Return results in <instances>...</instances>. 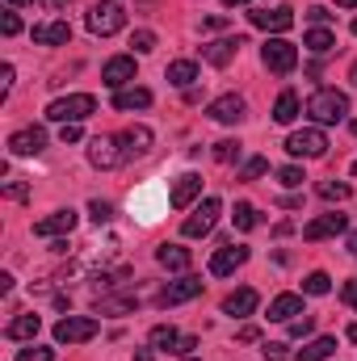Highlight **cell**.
I'll return each instance as SVG.
<instances>
[{"instance_id":"obj_1","label":"cell","mask_w":357,"mask_h":361,"mask_svg":"<svg viewBox=\"0 0 357 361\" xmlns=\"http://www.w3.org/2000/svg\"><path fill=\"white\" fill-rule=\"evenodd\" d=\"M345 114H349V97L341 89H315L307 97V118L315 126H337L345 122Z\"/></svg>"},{"instance_id":"obj_2","label":"cell","mask_w":357,"mask_h":361,"mask_svg":"<svg viewBox=\"0 0 357 361\" xmlns=\"http://www.w3.org/2000/svg\"><path fill=\"white\" fill-rule=\"evenodd\" d=\"M89 114H97V97H89V92H68V97L47 105L51 122H85Z\"/></svg>"},{"instance_id":"obj_3","label":"cell","mask_w":357,"mask_h":361,"mask_svg":"<svg viewBox=\"0 0 357 361\" xmlns=\"http://www.w3.org/2000/svg\"><path fill=\"white\" fill-rule=\"evenodd\" d=\"M85 21H89V34H97V38H109V34H118V30L126 25V8H122L118 0H105V4H92Z\"/></svg>"},{"instance_id":"obj_4","label":"cell","mask_w":357,"mask_h":361,"mask_svg":"<svg viewBox=\"0 0 357 361\" xmlns=\"http://www.w3.org/2000/svg\"><path fill=\"white\" fill-rule=\"evenodd\" d=\"M261 63H265L269 72H277V76H290L298 68V47L286 42V38H269L265 47H261Z\"/></svg>"},{"instance_id":"obj_5","label":"cell","mask_w":357,"mask_h":361,"mask_svg":"<svg viewBox=\"0 0 357 361\" xmlns=\"http://www.w3.org/2000/svg\"><path fill=\"white\" fill-rule=\"evenodd\" d=\"M219 210H223V206H219V197H206V202H202V206H193V214L181 223V235H185V240H202V235H210V231H214V223H219Z\"/></svg>"},{"instance_id":"obj_6","label":"cell","mask_w":357,"mask_h":361,"mask_svg":"<svg viewBox=\"0 0 357 361\" xmlns=\"http://www.w3.org/2000/svg\"><path fill=\"white\" fill-rule=\"evenodd\" d=\"M286 152H290V156H303V160H320V156L328 152V135H324L320 126L294 130V135L286 139Z\"/></svg>"},{"instance_id":"obj_7","label":"cell","mask_w":357,"mask_h":361,"mask_svg":"<svg viewBox=\"0 0 357 361\" xmlns=\"http://www.w3.org/2000/svg\"><path fill=\"white\" fill-rule=\"evenodd\" d=\"M97 319L92 315H63L59 324H55V341L59 345H85V341H92L97 336Z\"/></svg>"},{"instance_id":"obj_8","label":"cell","mask_w":357,"mask_h":361,"mask_svg":"<svg viewBox=\"0 0 357 361\" xmlns=\"http://www.w3.org/2000/svg\"><path fill=\"white\" fill-rule=\"evenodd\" d=\"M101 85L114 92H122L126 85H135V55H114L105 68H101Z\"/></svg>"},{"instance_id":"obj_9","label":"cell","mask_w":357,"mask_h":361,"mask_svg":"<svg viewBox=\"0 0 357 361\" xmlns=\"http://www.w3.org/2000/svg\"><path fill=\"white\" fill-rule=\"evenodd\" d=\"M345 227H349V219H345V214H337V210H328V214H320V219H311V223L303 227V240H307V244H320V240L341 235Z\"/></svg>"},{"instance_id":"obj_10","label":"cell","mask_w":357,"mask_h":361,"mask_svg":"<svg viewBox=\"0 0 357 361\" xmlns=\"http://www.w3.org/2000/svg\"><path fill=\"white\" fill-rule=\"evenodd\" d=\"M214 122H223V126H231V122H240L244 114H248V101L240 97V92H223V97H214L210 101V109H206Z\"/></svg>"},{"instance_id":"obj_11","label":"cell","mask_w":357,"mask_h":361,"mask_svg":"<svg viewBox=\"0 0 357 361\" xmlns=\"http://www.w3.org/2000/svg\"><path fill=\"white\" fill-rule=\"evenodd\" d=\"M152 143H156V135H152L147 126H126V130L118 135L122 160H139V156H147V152H152Z\"/></svg>"},{"instance_id":"obj_12","label":"cell","mask_w":357,"mask_h":361,"mask_svg":"<svg viewBox=\"0 0 357 361\" xmlns=\"http://www.w3.org/2000/svg\"><path fill=\"white\" fill-rule=\"evenodd\" d=\"M198 294H202V277L185 273V277L169 281V286L160 290V307H181V302H189V298H198Z\"/></svg>"},{"instance_id":"obj_13","label":"cell","mask_w":357,"mask_h":361,"mask_svg":"<svg viewBox=\"0 0 357 361\" xmlns=\"http://www.w3.org/2000/svg\"><path fill=\"white\" fill-rule=\"evenodd\" d=\"M76 223H80L76 210H55V214H47V219L34 223V235H42V240H51V235H72Z\"/></svg>"},{"instance_id":"obj_14","label":"cell","mask_w":357,"mask_h":361,"mask_svg":"<svg viewBox=\"0 0 357 361\" xmlns=\"http://www.w3.org/2000/svg\"><path fill=\"white\" fill-rule=\"evenodd\" d=\"M248 17H253V25L265 30V34H286V30L294 25V8H286V4H277V8H257V13H248Z\"/></svg>"},{"instance_id":"obj_15","label":"cell","mask_w":357,"mask_h":361,"mask_svg":"<svg viewBox=\"0 0 357 361\" xmlns=\"http://www.w3.org/2000/svg\"><path fill=\"white\" fill-rule=\"evenodd\" d=\"M47 147V130L42 126H25V130H13L8 135V152L13 156H38Z\"/></svg>"},{"instance_id":"obj_16","label":"cell","mask_w":357,"mask_h":361,"mask_svg":"<svg viewBox=\"0 0 357 361\" xmlns=\"http://www.w3.org/2000/svg\"><path fill=\"white\" fill-rule=\"evenodd\" d=\"M89 160H92V169H105V173H109V169H118V164H126V160H122L118 139H101V135L89 143Z\"/></svg>"},{"instance_id":"obj_17","label":"cell","mask_w":357,"mask_h":361,"mask_svg":"<svg viewBox=\"0 0 357 361\" xmlns=\"http://www.w3.org/2000/svg\"><path fill=\"white\" fill-rule=\"evenodd\" d=\"M240 47H248L240 34L236 38H219V42H210V47H202V59L210 63V68H227L236 55H240Z\"/></svg>"},{"instance_id":"obj_18","label":"cell","mask_w":357,"mask_h":361,"mask_svg":"<svg viewBox=\"0 0 357 361\" xmlns=\"http://www.w3.org/2000/svg\"><path fill=\"white\" fill-rule=\"evenodd\" d=\"M257 302H261V294H257L253 286H240V290H231V294L223 298V315L244 319V315H253V311H257Z\"/></svg>"},{"instance_id":"obj_19","label":"cell","mask_w":357,"mask_h":361,"mask_svg":"<svg viewBox=\"0 0 357 361\" xmlns=\"http://www.w3.org/2000/svg\"><path fill=\"white\" fill-rule=\"evenodd\" d=\"M244 261H248V248H240V244H223V248L210 257V273H214V277H227V273L240 269Z\"/></svg>"},{"instance_id":"obj_20","label":"cell","mask_w":357,"mask_h":361,"mask_svg":"<svg viewBox=\"0 0 357 361\" xmlns=\"http://www.w3.org/2000/svg\"><path fill=\"white\" fill-rule=\"evenodd\" d=\"M34 42L38 47H68L72 42V25L68 21H42V25H34Z\"/></svg>"},{"instance_id":"obj_21","label":"cell","mask_w":357,"mask_h":361,"mask_svg":"<svg viewBox=\"0 0 357 361\" xmlns=\"http://www.w3.org/2000/svg\"><path fill=\"white\" fill-rule=\"evenodd\" d=\"M198 197H202V177H198V173H185V177L173 185V193H169L173 210H185V206H193Z\"/></svg>"},{"instance_id":"obj_22","label":"cell","mask_w":357,"mask_h":361,"mask_svg":"<svg viewBox=\"0 0 357 361\" xmlns=\"http://www.w3.org/2000/svg\"><path fill=\"white\" fill-rule=\"evenodd\" d=\"M303 315V294H277L273 302H269V319L273 324H290V319H298Z\"/></svg>"},{"instance_id":"obj_23","label":"cell","mask_w":357,"mask_h":361,"mask_svg":"<svg viewBox=\"0 0 357 361\" xmlns=\"http://www.w3.org/2000/svg\"><path fill=\"white\" fill-rule=\"evenodd\" d=\"M156 261H160L164 269H173V273H185L189 265H193V252L181 248V244H160V248H156Z\"/></svg>"},{"instance_id":"obj_24","label":"cell","mask_w":357,"mask_h":361,"mask_svg":"<svg viewBox=\"0 0 357 361\" xmlns=\"http://www.w3.org/2000/svg\"><path fill=\"white\" fill-rule=\"evenodd\" d=\"M332 353H337V336H315L294 353V361H328Z\"/></svg>"},{"instance_id":"obj_25","label":"cell","mask_w":357,"mask_h":361,"mask_svg":"<svg viewBox=\"0 0 357 361\" xmlns=\"http://www.w3.org/2000/svg\"><path fill=\"white\" fill-rule=\"evenodd\" d=\"M303 47H307L311 55H328V51L337 47V34H332L328 25H311V30L303 34Z\"/></svg>"},{"instance_id":"obj_26","label":"cell","mask_w":357,"mask_h":361,"mask_svg":"<svg viewBox=\"0 0 357 361\" xmlns=\"http://www.w3.org/2000/svg\"><path fill=\"white\" fill-rule=\"evenodd\" d=\"M38 328H42V319H38V315H17V319L4 328V336H8V341H34V336H38Z\"/></svg>"},{"instance_id":"obj_27","label":"cell","mask_w":357,"mask_h":361,"mask_svg":"<svg viewBox=\"0 0 357 361\" xmlns=\"http://www.w3.org/2000/svg\"><path fill=\"white\" fill-rule=\"evenodd\" d=\"M147 341H152V349H160V353H177V345H181V332L173 328V324H156Z\"/></svg>"},{"instance_id":"obj_28","label":"cell","mask_w":357,"mask_h":361,"mask_svg":"<svg viewBox=\"0 0 357 361\" xmlns=\"http://www.w3.org/2000/svg\"><path fill=\"white\" fill-rule=\"evenodd\" d=\"M152 105V92L147 89H122V92H114V109H147Z\"/></svg>"},{"instance_id":"obj_29","label":"cell","mask_w":357,"mask_h":361,"mask_svg":"<svg viewBox=\"0 0 357 361\" xmlns=\"http://www.w3.org/2000/svg\"><path fill=\"white\" fill-rule=\"evenodd\" d=\"M294 118H298V92L286 89L277 97V105H273V122H277V126H290Z\"/></svg>"},{"instance_id":"obj_30","label":"cell","mask_w":357,"mask_h":361,"mask_svg":"<svg viewBox=\"0 0 357 361\" xmlns=\"http://www.w3.org/2000/svg\"><path fill=\"white\" fill-rule=\"evenodd\" d=\"M193 80H198V63H193V59H177V63H169V85L189 89Z\"/></svg>"},{"instance_id":"obj_31","label":"cell","mask_w":357,"mask_h":361,"mask_svg":"<svg viewBox=\"0 0 357 361\" xmlns=\"http://www.w3.org/2000/svg\"><path fill=\"white\" fill-rule=\"evenodd\" d=\"M231 219H236L240 231H253V227L261 223V210H257L253 202H236V214H231Z\"/></svg>"},{"instance_id":"obj_32","label":"cell","mask_w":357,"mask_h":361,"mask_svg":"<svg viewBox=\"0 0 357 361\" xmlns=\"http://www.w3.org/2000/svg\"><path fill=\"white\" fill-rule=\"evenodd\" d=\"M135 307H139V298H135V294H126V298H101V307H97V311H101V315H131Z\"/></svg>"},{"instance_id":"obj_33","label":"cell","mask_w":357,"mask_h":361,"mask_svg":"<svg viewBox=\"0 0 357 361\" xmlns=\"http://www.w3.org/2000/svg\"><path fill=\"white\" fill-rule=\"evenodd\" d=\"M328 290H332V277L324 269H315V273L303 277V294H328Z\"/></svg>"},{"instance_id":"obj_34","label":"cell","mask_w":357,"mask_h":361,"mask_svg":"<svg viewBox=\"0 0 357 361\" xmlns=\"http://www.w3.org/2000/svg\"><path fill=\"white\" fill-rule=\"evenodd\" d=\"M214 164H231V160H240V139H223V143H214Z\"/></svg>"},{"instance_id":"obj_35","label":"cell","mask_w":357,"mask_h":361,"mask_svg":"<svg viewBox=\"0 0 357 361\" xmlns=\"http://www.w3.org/2000/svg\"><path fill=\"white\" fill-rule=\"evenodd\" d=\"M315 193H320V197H328V202H345L353 189H349V185H341V180H320V185H315Z\"/></svg>"},{"instance_id":"obj_36","label":"cell","mask_w":357,"mask_h":361,"mask_svg":"<svg viewBox=\"0 0 357 361\" xmlns=\"http://www.w3.org/2000/svg\"><path fill=\"white\" fill-rule=\"evenodd\" d=\"M265 173H269V160L265 156H253V160H244V169H240L236 180H257V177H265Z\"/></svg>"},{"instance_id":"obj_37","label":"cell","mask_w":357,"mask_h":361,"mask_svg":"<svg viewBox=\"0 0 357 361\" xmlns=\"http://www.w3.org/2000/svg\"><path fill=\"white\" fill-rule=\"evenodd\" d=\"M131 47H135L139 55H147V51H156V34H152V30H135V38H131Z\"/></svg>"},{"instance_id":"obj_38","label":"cell","mask_w":357,"mask_h":361,"mask_svg":"<svg viewBox=\"0 0 357 361\" xmlns=\"http://www.w3.org/2000/svg\"><path fill=\"white\" fill-rule=\"evenodd\" d=\"M277 180H282V185H286V189H294V185H303V169H298V164H286V169H277Z\"/></svg>"},{"instance_id":"obj_39","label":"cell","mask_w":357,"mask_h":361,"mask_svg":"<svg viewBox=\"0 0 357 361\" xmlns=\"http://www.w3.org/2000/svg\"><path fill=\"white\" fill-rule=\"evenodd\" d=\"M89 214H92V223H109V219H114V206L97 197V202H89Z\"/></svg>"},{"instance_id":"obj_40","label":"cell","mask_w":357,"mask_h":361,"mask_svg":"<svg viewBox=\"0 0 357 361\" xmlns=\"http://www.w3.org/2000/svg\"><path fill=\"white\" fill-rule=\"evenodd\" d=\"M17 361H55V353H51V349L30 345V349H21V353H17Z\"/></svg>"},{"instance_id":"obj_41","label":"cell","mask_w":357,"mask_h":361,"mask_svg":"<svg viewBox=\"0 0 357 361\" xmlns=\"http://www.w3.org/2000/svg\"><path fill=\"white\" fill-rule=\"evenodd\" d=\"M0 30H4V38L21 34V17H17V13H4V17H0Z\"/></svg>"},{"instance_id":"obj_42","label":"cell","mask_w":357,"mask_h":361,"mask_svg":"<svg viewBox=\"0 0 357 361\" xmlns=\"http://www.w3.org/2000/svg\"><path fill=\"white\" fill-rule=\"evenodd\" d=\"M59 139H63V143H80V139H85V130H80V122H63V130H59Z\"/></svg>"},{"instance_id":"obj_43","label":"cell","mask_w":357,"mask_h":361,"mask_svg":"<svg viewBox=\"0 0 357 361\" xmlns=\"http://www.w3.org/2000/svg\"><path fill=\"white\" fill-rule=\"evenodd\" d=\"M307 332H311V315H307V311H303V315H298V319H290V336H294V341H298V336H307Z\"/></svg>"},{"instance_id":"obj_44","label":"cell","mask_w":357,"mask_h":361,"mask_svg":"<svg viewBox=\"0 0 357 361\" xmlns=\"http://www.w3.org/2000/svg\"><path fill=\"white\" fill-rule=\"evenodd\" d=\"M236 336H240V345H257V341H261V328H257V324H244Z\"/></svg>"},{"instance_id":"obj_45","label":"cell","mask_w":357,"mask_h":361,"mask_svg":"<svg viewBox=\"0 0 357 361\" xmlns=\"http://www.w3.org/2000/svg\"><path fill=\"white\" fill-rule=\"evenodd\" d=\"M328 17H332V13H328L324 4H311V8H307V21H311V25H324Z\"/></svg>"},{"instance_id":"obj_46","label":"cell","mask_w":357,"mask_h":361,"mask_svg":"<svg viewBox=\"0 0 357 361\" xmlns=\"http://www.w3.org/2000/svg\"><path fill=\"white\" fill-rule=\"evenodd\" d=\"M341 298H345V302H349V307L357 311V277H353V281H345V290H341Z\"/></svg>"},{"instance_id":"obj_47","label":"cell","mask_w":357,"mask_h":361,"mask_svg":"<svg viewBox=\"0 0 357 361\" xmlns=\"http://www.w3.org/2000/svg\"><path fill=\"white\" fill-rule=\"evenodd\" d=\"M198 349V336H181V345H177V357H189Z\"/></svg>"},{"instance_id":"obj_48","label":"cell","mask_w":357,"mask_h":361,"mask_svg":"<svg viewBox=\"0 0 357 361\" xmlns=\"http://www.w3.org/2000/svg\"><path fill=\"white\" fill-rule=\"evenodd\" d=\"M0 80H4V85H0V92L8 97V89H13V63H4V68H0Z\"/></svg>"},{"instance_id":"obj_49","label":"cell","mask_w":357,"mask_h":361,"mask_svg":"<svg viewBox=\"0 0 357 361\" xmlns=\"http://www.w3.org/2000/svg\"><path fill=\"white\" fill-rule=\"evenodd\" d=\"M265 361H286V345H265Z\"/></svg>"},{"instance_id":"obj_50","label":"cell","mask_w":357,"mask_h":361,"mask_svg":"<svg viewBox=\"0 0 357 361\" xmlns=\"http://www.w3.org/2000/svg\"><path fill=\"white\" fill-rule=\"evenodd\" d=\"M4 193H8V197H13V202H21V197H25V193H30V189H25V185H21V180H13V185H8V189H4Z\"/></svg>"},{"instance_id":"obj_51","label":"cell","mask_w":357,"mask_h":361,"mask_svg":"<svg viewBox=\"0 0 357 361\" xmlns=\"http://www.w3.org/2000/svg\"><path fill=\"white\" fill-rule=\"evenodd\" d=\"M240 4H253V0H223V8H240Z\"/></svg>"},{"instance_id":"obj_52","label":"cell","mask_w":357,"mask_h":361,"mask_svg":"<svg viewBox=\"0 0 357 361\" xmlns=\"http://www.w3.org/2000/svg\"><path fill=\"white\" fill-rule=\"evenodd\" d=\"M345 336H349V341L357 345V324H349V332H345Z\"/></svg>"},{"instance_id":"obj_53","label":"cell","mask_w":357,"mask_h":361,"mask_svg":"<svg viewBox=\"0 0 357 361\" xmlns=\"http://www.w3.org/2000/svg\"><path fill=\"white\" fill-rule=\"evenodd\" d=\"M349 252H353V257H357V231H353V235H349Z\"/></svg>"},{"instance_id":"obj_54","label":"cell","mask_w":357,"mask_h":361,"mask_svg":"<svg viewBox=\"0 0 357 361\" xmlns=\"http://www.w3.org/2000/svg\"><path fill=\"white\" fill-rule=\"evenodd\" d=\"M337 4H341V8H357V0H337Z\"/></svg>"},{"instance_id":"obj_55","label":"cell","mask_w":357,"mask_h":361,"mask_svg":"<svg viewBox=\"0 0 357 361\" xmlns=\"http://www.w3.org/2000/svg\"><path fill=\"white\" fill-rule=\"evenodd\" d=\"M349 80H353V85H357V59H353V68H349Z\"/></svg>"},{"instance_id":"obj_56","label":"cell","mask_w":357,"mask_h":361,"mask_svg":"<svg viewBox=\"0 0 357 361\" xmlns=\"http://www.w3.org/2000/svg\"><path fill=\"white\" fill-rule=\"evenodd\" d=\"M63 4H72V0H55V8H63Z\"/></svg>"},{"instance_id":"obj_57","label":"cell","mask_w":357,"mask_h":361,"mask_svg":"<svg viewBox=\"0 0 357 361\" xmlns=\"http://www.w3.org/2000/svg\"><path fill=\"white\" fill-rule=\"evenodd\" d=\"M8 4H25V0H8Z\"/></svg>"},{"instance_id":"obj_58","label":"cell","mask_w":357,"mask_h":361,"mask_svg":"<svg viewBox=\"0 0 357 361\" xmlns=\"http://www.w3.org/2000/svg\"><path fill=\"white\" fill-rule=\"evenodd\" d=\"M353 34H357V17H353Z\"/></svg>"},{"instance_id":"obj_59","label":"cell","mask_w":357,"mask_h":361,"mask_svg":"<svg viewBox=\"0 0 357 361\" xmlns=\"http://www.w3.org/2000/svg\"><path fill=\"white\" fill-rule=\"evenodd\" d=\"M353 135H357V118H353Z\"/></svg>"},{"instance_id":"obj_60","label":"cell","mask_w":357,"mask_h":361,"mask_svg":"<svg viewBox=\"0 0 357 361\" xmlns=\"http://www.w3.org/2000/svg\"><path fill=\"white\" fill-rule=\"evenodd\" d=\"M353 177H357V164H353Z\"/></svg>"},{"instance_id":"obj_61","label":"cell","mask_w":357,"mask_h":361,"mask_svg":"<svg viewBox=\"0 0 357 361\" xmlns=\"http://www.w3.org/2000/svg\"><path fill=\"white\" fill-rule=\"evenodd\" d=\"M185 361H198V357H185Z\"/></svg>"}]
</instances>
